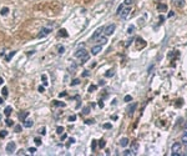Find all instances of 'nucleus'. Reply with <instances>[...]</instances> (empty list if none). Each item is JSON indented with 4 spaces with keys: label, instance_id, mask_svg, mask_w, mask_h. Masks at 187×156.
Instances as JSON below:
<instances>
[{
    "label": "nucleus",
    "instance_id": "nucleus-1",
    "mask_svg": "<svg viewBox=\"0 0 187 156\" xmlns=\"http://www.w3.org/2000/svg\"><path fill=\"white\" fill-rule=\"evenodd\" d=\"M115 29H116L115 24H110L108 26H106V28L104 29V33H105V35L106 36H110V35H112V34L115 33Z\"/></svg>",
    "mask_w": 187,
    "mask_h": 156
},
{
    "label": "nucleus",
    "instance_id": "nucleus-2",
    "mask_svg": "<svg viewBox=\"0 0 187 156\" xmlns=\"http://www.w3.org/2000/svg\"><path fill=\"white\" fill-rule=\"evenodd\" d=\"M130 13H131V8H125V9H122V11L119 14V16H120L122 20H125V19L130 15Z\"/></svg>",
    "mask_w": 187,
    "mask_h": 156
},
{
    "label": "nucleus",
    "instance_id": "nucleus-3",
    "mask_svg": "<svg viewBox=\"0 0 187 156\" xmlns=\"http://www.w3.org/2000/svg\"><path fill=\"white\" fill-rule=\"evenodd\" d=\"M15 150H16V144H15L14 141H10L6 145V152L13 154V152H15Z\"/></svg>",
    "mask_w": 187,
    "mask_h": 156
},
{
    "label": "nucleus",
    "instance_id": "nucleus-4",
    "mask_svg": "<svg viewBox=\"0 0 187 156\" xmlns=\"http://www.w3.org/2000/svg\"><path fill=\"white\" fill-rule=\"evenodd\" d=\"M49 33H51V29H49V28H43L41 30H40V33H39V35H37V38H44V36H46Z\"/></svg>",
    "mask_w": 187,
    "mask_h": 156
},
{
    "label": "nucleus",
    "instance_id": "nucleus-5",
    "mask_svg": "<svg viewBox=\"0 0 187 156\" xmlns=\"http://www.w3.org/2000/svg\"><path fill=\"white\" fill-rule=\"evenodd\" d=\"M104 29H105V28H102V26L97 29V30L93 33V35L91 36V40H96V39H97V38L101 35V33H104Z\"/></svg>",
    "mask_w": 187,
    "mask_h": 156
},
{
    "label": "nucleus",
    "instance_id": "nucleus-6",
    "mask_svg": "<svg viewBox=\"0 0 187 156\" xmlns=\"http://www.w3.org/2000/svg\"><path fill=\"white\" fill-rule=\"evenodd\" d=\"M101 51H102V46L101 45H96V46H93L92 49H91V54L92 55H97Z\"/></svg>",
    "mask_w": 187,
    "mask_h": 156
},
{
    "label": "nucleus",
    "instance_id": "nucleus-7",
    "mask_svg": "<svg viewBox=\"0 0 187 156\" xmlns=\"http://www.w3.org/2000/svg\"><path fill=\"white\" fill-rule=\"evenodd\" d=\"M136 107H137V104H136V102H132V104L127 107V114H129V115H132V114L135 113Z\"/></svg>",
    "mask_w": 187,
    "mask_h": 156
},
{
    "label": "nucleus",
    "instance_id": "nucleus-8",
    "mask_svg": "<svg viewBox=\"0 0 187 156\" xmlns=\"http://www.w3.org/2000/svg\"><path fill=\"white\" fill-rule=\"evenodd\" d=\"M85 54H87V51H86L85 49H79V50H76V53H75V56L79 57V59H81V57L84 56Z\"/></svg>",
    "mask_w": 187,
    "mask_h": 156
},
{
    "label": "nucleus",
    "instance_id": "nucleus-9",
    "mask_svg": "<svg viewBox=\"0 0 187 156\" xmlns=\"http://www.w3.org/2000/svg\"><path fill=\"white\" fill-rule=\"evenodd\" d=\"M172 4L177 8H183L185 6V0H172Z\"/></svg>",
    "mask_w": 187,
    "mask_h": 156
},
{
    "label": "nucleus",
    "instance_id": "nucleus-10",
    "mask_svg": "<svg viewBox=\"0 0 187 156\" xmlns=\"http://www.w3.org/2000/svg\"><path fill=\"white\" fill-rule=\"evenodd\" d=\"M171 150H172V152H180L181 142H175V144L172 145V147H171Z\"/></svg>",
    "mask_w": 187,
    "mask_h": 156
},
{
    "label": "nucleus",
    "instance_id": "nucleus-11",
    "mask_svg": "<svg viewBox=\"0 0 187 156\" xmlns=\"http://www.w3.org/2000/svg\"><path fill=\"white\" fill-rule=\"evenodd\" d=\"M130 140L127 139V137H122L121 140H120V146H122V147H126L127 145H129Z\"/></svg>",
    "mask_w": 187,
    "mask_h": 156
},
{
    "label": "nucleus",
    "instance_id": "nucleus-12",
    "mask_svg": "<svg viewBox=\"0 0 187 156\" xmlns=\"http://www.w3.org/2000/svg\"><path fill=\"white\" fill-rule=\"evenodd\" d=\"M28 116H29V113H28V111H22V113L19 114V119H20L21 121H24Z\"/></svg>",
    "mask_w": 187,
    "mask_h": 156
},
{
    "label": "nucleus",
    "instance_id": "nucleus-13",
    "mask_svg": "<svg viewBox=\"0 0 187 156\" xmlns=\"http://www.w3.org/2000/svg\"><path fill=\"white\" fill-rule=\"evenodd\" d=\"M33 125H34V121L33 120H24V126L25 128L30 129V128H33Z\"/></svg>",
    "mask_w": 187,
    "mask_h": 156
},
{
    "label": "nucleus",
    "instance_id": "nucleus-14",
    "mask_svg": "<svg viewBox=\"0 0 187 156\" xmlns=\"http://www.w3.org/2000/svg\"><path fill=\"white\" fill-rule=\"evenodd\" d=\"M106 43H107L106 36H101V38H99V45H105Z\"/></svg>",
    "mask_w": 187,
    "mask_h": 156
},
{
    "label": "nucleus",
    "instance_id": "nucleus-15",
    "mask_svg": "<svg viewBox=\"0 0 187 156\" xmlns=\"http://www.w3.org/2000/svg\"><path fill=\"white\" fill-rule=\"evenodd\" d=\"M11 113H13V107H11V106H6V107H5V110H4L5 116H9Z\"/></svg>",
    "mask_w": 187,
    "mask_h": 156
},
{
    "label": "nucleus",
    "instance_id": "nucleus-16",
    "mask_svg": "<svg viewBox=\"0 0 187 156\" xmlns=\"http://www.w3.org/2000/svg\"><path fill=\"white\" fill-rule=\"evenodd\" d=\"M89 59H90V55H89V53H87V54H85L84 56H82L81 59H80V61H81V64H84V63H86V61L89 60Z\"/></svg>",
    "mask_w": 187,
    "mask_h": 156
},
{
    "label": "nucleus",
    "instance_id": "nucleus-17",
    "mask_svg": "<svg viewBox=\"0 0 187 156\" xmlns=\"http://www.w3.org/2000/svg\"><path fill=\"white\" fill-rule=\"evenodd\" d=\"M123 155L125 156H129V155H136V152L134 151L132 149H130V150H126V151H123Z\"/></svg>",
    "mask_w": 187,
    "mask_h": 156
},
{
    "label": "nucleus",
    "instance_id": "nucleus-18",
    "mask_svg": "<svg viewBox=\"0 0 187 156\" xmlns=\"http://www.w3.org/2000/svg\"><path fill=\"white\" fill-rule=\"evenodd\" d=\"M59 35L63 36V38H67V36H69V34L66 33V30H65V29H61V30L59 31Z\"/></svg>",
    "mask_w": 187,
    "mask_h": 156
},
{
    "label": "nucleus",
    "instance_id": "nucleus-19",
    "mask_svg": "<svg viewBox=\"0 0 187 156\" xmlns=\"http://www.w3.org/2000/svg\"><path fill=\"white\" fill-rule=\"evenodd\" d=\"M181 141L183 142L185 145L187 144V132H183V134H182V137H181Z\"/></svg>",
    "mask_w": 187,
    "mask_h": 156
},
{
    "label": "nucleus",
    "instance_id": "nucleus-20",
    "mask_svg": "<svg viewBox=\"0 0 187 156\" xmlns=\"http://www.w3.org/2000/svg\"><path fill=\"white\" fill-rule=\"evenodd\" d=\"M34 142H35L36 146H40V145L43 144V141H41V139H40V137H35V139H34Z\"/></svg>",
    "mask_w": 187,
    "mask_h": 156
},
{
    "label": "nucleus",
    "instance_id": "nucleus-21",
    "mask_svg": "<svg viewBox=\"0 0 187 156\" xmlns=\"http://www.w3.org/2000/svg\"><path fill=\"white\" fill-rule=\"evenodd\" d=\"M52 102H54V105H55V106H61V107H64V106H65L64 102H60V101H58V100H54Z\"/></svg>",
    "mask_w": 187,
    "mask_h": 156
},
{
    "label": "nucleus",
    "instance_id": "nucleus-22",
    "mask_svg": "<svg viewBox=\"0 0 187 156\" xmlns=\"http://www.w3.org/2000/svg\"><path fill=\"white\" fill-rule=\"evenodd\" d=\"M134 30H135V26L134 25H131V26H129V29H127V34H134Z\"/></svg>",
    "mask_w": 187,
    "mask_h": 156
},
{
    "label": "nucleus",
    "instance_id": "nucleus-23",
    "mask_svg": "<svg viewBox=\"0 0 187 156\" xmlns=\"http://www.w3.org/2000/svg\"><path fill=\"white\" fill-rule=\"evenodd\" d=\"M99 146H100V149H104V147L106 146V141H105V140H100V142H99Z\"/></svg>",
    "mask_w": 187,
    "mask_h": 156
},
{
    "label": "nucleus",
    "instance_id": "nucleus-24",
    "mask_svg": "<svg viewBox=\"0 0 187 156\" xmlns=\"http://www.w3.org/2000/svg\"><path fill=\"white\" fill-rule=\"evenodd\" d=\"M105 76H106V78H112V76H114V71H112V70H108L107 72L105 74Z\"/></svg>",
    "mask_w": 187,
    "mask_h": 156
},
{
    "label": "nucleus",
    "instance_id": "nucleus-25",
    "mask_svg": "<svg viewBox=\"0 0 187 156\" xmlns=\"http://www.w3.org/2000/svg\"><path fill=\"white\" fill-rule=\"evenodd\" d=\"M21 130H22V126H20V125H16L14 129L15 132H21Z\"/></svg>",
    "mask_w": 187,
    "mask_h": 156
},
{
    "label": "nucleus",
    "instance_id": "nucleus-26",
    "mask_svg": "<svg viewBox=\"0 0 187 156\" xmlns=\"http://www.w3.org/2000/svg\"><path fill=\"white\" fill-rule=\"evenodd\" d=\"M1 94H3V96H4V98H6V96H7V87H3Z\"/></svg>",
    "mask_w": 187,
    "mask_h": 156
},
{
    "label": "nucleus",
    "instance_id": "nucleus-27",
    "mask_svg": "<svg viewBox=\"0 0 187 156\" xmlns=\"http://www.w3.org/2000/svg\"><path fill=\"white\" fill-rule=\"evenodd\" d=\"M6 135H7V131H5V130L0 131V139H4V137H5Z\"/></svg>",
    "mask_w": 187,
    "mask_h": 156
},
{
    "label": "nucleus",
    "instance_id": "nucleus-28",
    "mask_svg": "<svg viewBox=\"0 0 187 156\" xmlns=\"http://www.w3.org/2000/svg\"><path fill=\"white\" fill-rule=\"evenodd\" d=\"M7 11H9V9H7V8H3V9H1V11H0V14H1V15H6Z\"/></svg>",
    "mask_w": 187,
    "mask_h": 156
},
{
    "label": "nucleus",
    "instance_id": "nucleus-29",
    "mask_svg": "<svg viewBox=\"0 0 187 156\" xmlns=\"http://www.w3.org/2000/svg\"><path fill=\"white\" fill-rule=\"evenodd\" d=\"M89 113H90V106L84 107V110H82V114H85V115H87Z\"/></svg>",
    "mask_w": 187,
    "mask_h": 156
},
{
    "label": "nucleus",
    "instance_id": "nucleus-30",
    "mask_svg": "<svg viewBox=\"0 0 187 156\" xmlns=\"http://www.w3.org/2000/svg\"><path fill=\"white\" fill-rule=\"evenodd\" d=\"M5 122H6L7 126H13V125H14V121L10 120V119H6V121H5Z\"/></svg>",
    "mask_w": 187,
    "mask_h": 156
},
{
    "label": "nucleus",
    "instance_id": "nucleus-31",
    "mask_svg": "<svg viewBox=\"0 0 187 156\" xmlns=\"http://www.w3.org/2000/svg\"><path fill=\"white\" fill-rule=\"evenodd\" d=\"M56 132H58L59 135L63 134V132H64V128H63V126H59V128L56 129Z\"/></svg>",
    "mask_w": 187,
    "mask_h": 156
},
{
    "label": "nucleus",
    "instance_id": "nucleus-32",
    "mask_svg": "<svg viewBox=\"0 0 187 156\" xmlns=\"http://www.w3.org/2000/svg\"><path fill=\"white\" fill-rule=\"evenodd\" d=\"M125 101H126V102H129V101H131V100H132V96H131V95H126V96H125Z\"/></svg>",
    "mask_w": 187,
    "mask_h": 156
},
{
    "label": "nucleus",
    "instance_id": "nucleus-33",
    "mask_svg": "<svg viewBox=\"0 0 187 156\" xmlns=\"http://www.w3.org/2000/svg\"><path fill=\"white\" fill-rule=\"evenodd\" d=\"M93 122H95V120H93V119H90V120L85 121V124H86V125H92Z\"/></svg>",
    "mask_w": 187,
    "mask_h": 156
},
{
    "label": "nucleus",
    "instance_id": "nucleus-34",
    "mask_svg": "<svg viewBox=\"0 0 187 156\" xmlns=\"http://www.w3.org/2000/svg\"><path fill=\"white\" fill-rule=\"evenodd\" d=\"M166 9H167L166 5H158V10H160V11H163V10H166Z\"/></svg>",
    "mask_w": 187,
    "mask_h": 156
},
{
    "label": "nucleus",
    "instance_id": "nucleus-35",
    "mask_svg": "<svg viewBox=\"0 0 187 156\" xmlns=\"http://www.w3.org/2000/svg\"><path fill=\"white\" fill-rule=\"evenodd\" d=\"M15 53H16V51H13L11 54H9V55H7V56H6V60H7V61H9V60H10L11 57L14 56V55H15Z\"/></svg>",
    "mask_w": 187,
    "mask_h": 156
},
{
    "label": "nucleus",
    "instance_id": "nucleus-36",
    "mask_svg": "<svg viewBox=\"0 0 187 156\" xmlns=\"http://www.w3.org/2000/svg\"><path fill=\"white\" fill-rule=\"evenodd\" d=\"M122 9H123V4H121L120 6L117 8V15H119L120 13H121V11H122Z\"/></svg>",
    "mask_w": 187,
    "mask_h": 156
},
{
    "label": "nucleus",
    "instance_id": "nucleus-37",
    "mask_svg": "<svg viewBox=\"0 0 187 156\" xmlns=\"http://www.w3.org/2000/svg\"><path fill=\"white\" fill-rule=\"evenodd\" d=\"M134 3V0H125V3H123V5H131Z\"/></svg>",
    "mask_w": 187,
    "mask_h": 156
},
{
    "label": "nucleus",
    "instance_id": "nucleus-38",
    "mask_svg": "<svg viewBox=\"0 0 187 156\" xmlns=\"http://www.w3.org/2000/svg\"><path fill=\"white\" fill-rule=\"evenodd\" d=\"M95 90H96V86L95 85H91L89 87V92H92V91H95Z\"/></svg>",
    "mask_w": 187,
    "mask_h": 156
},
{
    "label": "nucleus",
    "instance_id": "nucleus-39",
    "mask_svg": "<svg viewBox=\"0 0 187 156\" xmlns=\"http://www.w3.org/2000/svg\"><path fill=\"white\" fill-rule=\"evenodd\" d=\"M89 75H90V71H89V70H85V71H84V74H82V76H84V78H87Z\"/></svg>",
    "mask_w": 187,
    "mask_h": 156
},
{
    "label": "nucleus",
    "instance_id": "nucleus-40",
    "mask_svg": "<svg viewBox=\"0 0 187 156\" xmlns=\"http://www.w3.org/2000/svg\"><path fill=\"white\" fill-rule=\"evenodd\" d=\"M104 129H111L112 128V125L111 124H104V126H102Z\"/></svg>",
    "mask_w": 187,
    "mask_h": 156
},
{
    "label": "nucleus",
    "instance_id": "nucleus-41",
    "mask_svg": "<svg viewBox=\"0 0 187 156\" xmlns=\"http://www.w3.org/2000/svg\"><path fill=\"white\" fill-rule=\"evenodd\" d=\"M41 79H43V81H44V86H46L48 85V83H46V75H43Z\"/></svg>",
    "mask_w": 187,
    "mask_h": 156
},
{
    "label": "nucleus",
    "instance_id": "nucleus-42",
    "mask_svg": "<svg viewBox=\"0 0 187 156\" xmlns=\"http://www.w3.org/2000/svg\"><path fill=\"white\" fill-rule=\"evenodd\" d=\"M29 152H30V154H35L36 149H35V147H29Z\"/></svg>",
    "mask_w": 187,
    "mask_h": 156
},
{
    "label": "nucleus",
    "instance_id": "nucleus-43",
    "mask_svg": "<svg viewBox=\"0 0 187 156\" xmlns=\"http://www.w3.org/2000/svg\"><path fill=\"white\" fill-rule=\"evenodd\" d=\"M76 120V116L75 115H71V116H69V121H75Z\"/></svg>",
    "mask_w": 187,
    "mask_h": 156
},
{
    "label": "nucleus",
    "instance_id": "nucleus-44",
    "mask_svg": "<svg viewBox=\"0 0 187 156\" xmlns=\"http://www.w3.org/2000/svg\"><path fill=\"white\" fill-rule=\"evenodd\" d=\"M45 131H46V129H45V128H41V130H39V132H40L41 135H45V134H46Z\"/></svg>",
    "mask_w": 187,
    "mask_h": 156
},
{
    "label": "nucleus",
    "instance_id": "nucleus-45",
    "mask_svg": "<svg viewBox=\"0 0 187 156\" xmlns=\"http://www.w3.org/2000/svg\"><path fill=\"white\" fill-rule=\"evenodd\" d=\"M77 84H80V80L79 79H75V80L72 81V85H77Z\"/></svg>",
    "mask_w": 187,
    "mask_h": 156
},
{
    "label": "nucleus",
    "instance_id": "nucleus-46",
    "mask_svg": "<svg viewBox=\"0 0 187 156\" xmlns=\"http://www.w3.org/2000/svg\"><path fill=\"white\" fill-rule=\"evenodd\" d=\"M37 90H39V92H44V91H45V87H44V86H39V89H37Z\"/></svg>",
    "mask_w": 187,
    "mask_h": 156
},
{
    "label": "nucleus",
    "instance_id": "nucleus-47",
    "mask_svg": "<svg viewBox=\"0 0 187 156\" xmlns=\"http://www.w3.org/2000/svg\"><path fill=\"white\" fill-rule=\"evenodd\" d=\"M64 50H65L64 46H60V48H59V53H60V54H63V53H64Z\"/></svg>",
    "mask_w": 187,
    "mask_h": 156
},
{
    "label": "nucleus",
    "instance_id": "nucleus-48",
    "mask_svg": "<svg viewBox=\"0 0 187 156\" xmlns=\"http://www.w3.org/2000/svg\"><path fill=\"white\" fill-rule=\"evenodd\" d=\"M91 147H92V151H95V149H96V141H95V140L92 141V146H91Z\"/></svg>",
    "mask_w": 187,
    "mask_h": 156
},
{
    "label": "nucleus",
    "instance_id": "nucleus-49",
    "mask_svg": "<svg viewBox=\"0 0 187 156\" xmlns=\"http://www.w3.org/2000/svg\"><path fill=\"white\" fill-rule=\"evenodd\" d=\"M105 84H106V83H105V80H100V81H99V85H100V86H104Z\"/></svg>",
    "mask_w": 187,
    "mask_h": 156
},
{
    "label": "nucleus",
    "instance_id": "nucleus-50",
    "mask_svg": "<svg viewBox=\"0 0 187 156\" xmlns=\"http://www.w3.org/2000/svg\"><path fill=\"white\" fill-rule=\"evenodd\" d=\"M69 142H70V144H74V142H75V139H74V137L69 139Z\"/></svg>",
    "mask_w": 187,
    "mask_h": 156
},
{
    "label": "nucleus",
    "instance_id": "nucleus-51",
    "mask_svg": "<svg viewBox=\"0 0 187 156\" xmlns=\"http://www.w3.org/2000/svg\"><path fill=\"white\" fill-rule=\"evenodd\" d=\"M19 155H25V151L24 150H20V152H18Z\"/></svg>",
    "mask_w": 187,
    "mask_h": 156
},
{
    "label": "nucleus",
    "instance_id": "nucleus-52",
    "mask_svg": "<svg viewBox=\"0 0 187 156\" xmlns=\"http://www.w3.org/2000/svg\"><path fill=\"white\" fill-rule=\"evenodd\" d=\"M59 96H60V98H63V96H66V92H61V94H60V95H59Z\"/></svg>",
    "mask_w": 187,
    "mask_h": 156
},
{
    "label": "nucleus",
    "instance_id": "nucleus-53",
    "mask_svg": "<svg viewBox=\"0 0 187 156\" xmlns=\"http://www.w3.org/2000/svg\"><path fill=\"white\" fill-rule=\"evenodd\" d=\"M173 16V11H170V13H168V18H172Z\"/></svg>",
    "mask_w": 187,
    "mask_h": 156
},
{
    "label": "nucleus",
    "instance_id": "nucleus-54",
    "mask_svg": "<svg viewBox=\"0 0 187 156\" xmlns=\"http://www.w3.org/2000/svg\"><path fill=\"white\" fill-rule=\"evenodd\" d=\"M65 139H66V135L63 134V135H61V140H65Z\"/></svg>",
    "mask_w": 187,
    "mask_h": 156
},
{
    "label": "nucleus",
    "instance_id": "nucleus-55",
    "mask_svg": "<svg viewBox=\"0 0 187 156\" xmlns=\"http://www.w3.org/2000/svg\"><path fill=\"white\" fill-rule=\"evenodd\" d=\"M99 106H100V107H104V104H102V101H99Z\"/></svg>",
    "mask_w": 187,
    "mask_h": 156
},
{
    "label": "nucleus",
    "instance_id": "nucleus-56",
    "mask_svg": "<svg viewBox=\"0 0 187 156\" xmlns=\"http://www.w3.org/2000/svg\"><path fill=\"white\" fill-rule=\"evenodd\" d=\"M3 104H4V100H3L1 98H0V105H3Z\"/></svg>",
    "mask_w": 187,
    "mask_h": 156
},
{
    "label": "nucleus",
    "instance_id": "nucleus-57",
    "mask_svg": "<svg viewBox=\"0 0 187 156\" xmlns=\"http://www.w3.org/2000/svg\"><path fill=\"white\" fill-rule=\"evenodd\" d=\"M152 69H153V65H151V68H149V72H150V71H152Z\"/></svg>",
    "mask_w": 187,
    "mask_h": 156
},
{
    "label": "nucleus",
    "instance_id": "nucleus-58",
    "mask_svg": "<svg viewBox=\"0 0 187 156\" xmlns=\"http://www.w3.org/2000/svg\"><path fill=\"white\" fill-rule=\"evenodd\" d=\"M3 83H4V80H3V79L0 78V85H1V84H3Z\"/></svg>",
    "mask_w": 187,
    "mask_h": 156
},
{
    "label": "nucleus",
    "instance_id": "nucleus-59",
    "mask_svg": "<svg viewBox=\"0 0 187 156\" xmlns=\"http://www.w3.org/2000/svg\"><path fill=\"white\" fill-rule=\"evenodd\" d=\"M186 152H185V155H187V144H186V150H185Z\"/></svg>",
    "mask_w": 187,
    "mask_h": 156
},
{
    "label": "nucleus",
    "instance_id": "nucleus-60",
    "mask_svg": "<svg viewBox=\"0 0 187 156\" xmlns=\"http://www.w3.org/2000/svg\"><path fill=\"white\" fill-rule=\"evenodd\" d=\"M185 128H186V129H187V122H186V124H185Z\"/></svg>",
    "mask_w": 187,
    "mask_h": 156
}]
</instances>
